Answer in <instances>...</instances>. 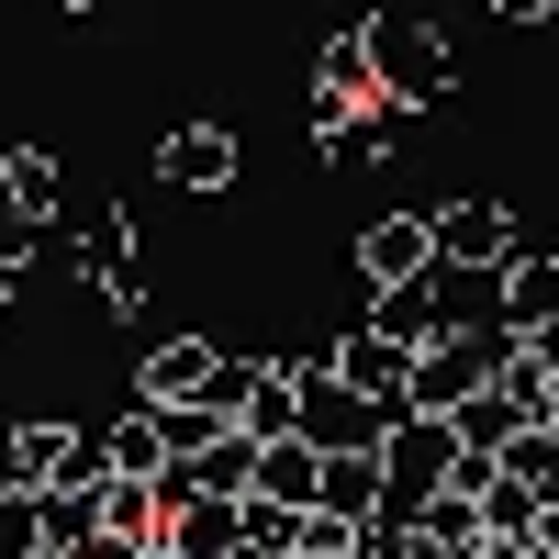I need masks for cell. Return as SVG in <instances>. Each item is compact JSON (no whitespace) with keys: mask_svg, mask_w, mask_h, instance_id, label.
<instances>
[{"mask_svg":"<svg viewBox=\"0 0 559 559\" xmlns=\"http://www.w3.org/2000/svg\"><path fill=\"white\" fill-rule=\"evenodd\" d=\"M492 12H503V23H537V12H548V0H492Z\"/></svg>","mask_w":559,"mask_h":559,"instance_id":"obj_7","label":"cell"},{"mask_svg":"<svg viewBox=\"0 0 559 559\" xmlns=\"http://www.w3.org/2000/svg\"><path fill=\"white\" fill-rule=\"evenodd\" d=\"M0 179H12V202H57V157H0Z\"/></svg>","mask_w":559,"mask_h":559,"instance_id":"obj_5","label":"cell"},{"mask_svg":"<svg viewBox=\"0 0 559 559\" xmlns=\"http://www.w3.org/2000/svg\"><path fill=\"white\" fill-rule=\"evenodd\" d=\"M426 247H448V258H481V269H503L492 247H503V213L492 202H459V213H437L426 224Z\"/></svg>","mask_w":559,"mask_h":559,"instance_id":"obj_3","label":"cell"},{"mask_svg":"<svg viewBox=\"0 0 559 559\" xmlns=\"http://www.w3.org/2000/svg\"><path fill=\"white\" fill-rule=\"evenodd\" d=\"M157 168L179 179V191H224V179H236V134H224V123H179L157 146Z\"/></svg>","mask_w":559,"mask_h":559,"instance_id":"obj_2","label":"cell"},{"mask_svg":"<svg viewBox=\"0 0 559 559\" xmlns=\"http://www.w3.org/2000/svg\"><path fill=\"white\" fill-rule=\"evenodd\" d=\"M358 258H369V280H414V269H426V224H381Z\"/></svg>","mask_w":559,"mask_h":559,"instance_id":"obj_4","label":"cell"},{"mask_svg":"<svg viewBox=\"0 0 559 559\" xmlns=\"http://www.w3.org/2000/svg\"><path fill=\"white\" fill-rule=\"evenodd\" d=\"M369 34V90H381V102H437V90H448V45L426 34V23H358Z\"/></svg>","mask_w":559,"mask_h":559,"instance_id":"obj_1","label":"cell"},{"mask_svg":"<svg viewBox=\"0 0 559 559\" xmlns=\"http://www.w3.org/2000/svg\"><path fill=\"white\" fill-rule=\"evenodd\" d=\"M515 302H526V313H548V302H559V269H515Z\"/></svg>","mask_w":559,"mask_h":559,"instance_id":"obj_6","label":"cell"},{"mask_svg":"<svg viewBox=\"0 0 559 559\" xmlns=\"http://www.w3.org/2000/svg\"><path fill=\"white\" fill-rule=\"evenodd\" d=\"M57 12H102V0H57Z\"/></svg>","mask_w":559,"mask_h":559,"instance_id":"obj_8","label":"cell"}]
</instances>
